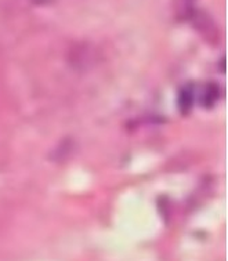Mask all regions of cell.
Returning a JSON list of instances; mask_svg holds the SVG:
<instances>
[{
    "instance_id": "cell-4",
    "label": "cell",
    "mask_w": 228,
    "mask_h": 261,
    "mask_svg": "<svg viewBox=\"0 0 228 261\" xmlns=\"http://www.w3.org/2000/svg\"><path fill=\"white\" fill-rule=\"evenodd\" d=\"M29 2L35 6H50L53 5L56 0H29Z\"/></svg>"
},
{
    "instance_id": "cell-1",
    "label": "cell",
    "mask_w": 228,
    "mask_h": 261,
    "mask_svg": "<svg viewBox=\"0 0 228 261\" xmlns=\"http://www.w3.org/2000/svg\"><path fill=\"white\" fill-rule=\"evenodd\" d=\"M219 98V89L213 83H208L204 86V89L199 93L200 104L204 107H212Z\"/></svg>"
},
{
    "instance_id": "cell-3",
    "label": "cell",
    "mask_w": 228,
    "mask_h": 261,
    "mask_svg": "<svg viewBox=\"0 0 228 261\" xmlns=\"http://www.w3.org/2000/svg\"><path fill=\"white\" fill-rule=\"evenodd\" d=\"M194 0H179V13L181 15H191L194 13Z\"/></svg>"
},
{
    "instance_id": "cell-2",
    "label": "cell",
    "mask_w": 228,
    "mask_h": 261,
    "mask_svg": "<svg viewBox=\"0 0 228 261\" xmlns=\"http://www.w3.org/2000/svg\"><path fill=\"white\" fill-rule=\"evenodd\" d=\"M195 100V91L191 87H184L180 93V98H179V105H180L181 111H188L192 107Z\"/></svg>"
}]
</instances>
